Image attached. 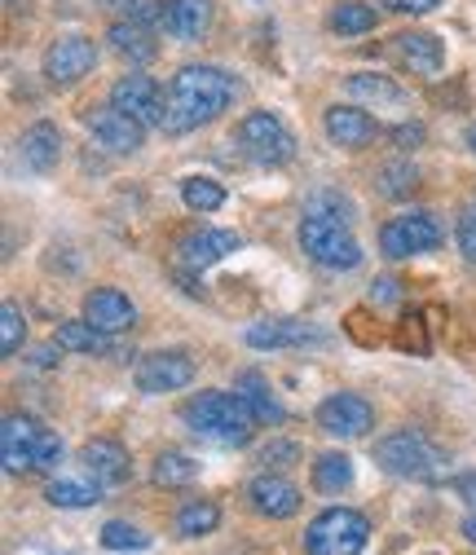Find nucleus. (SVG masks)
Returning <instances> with one entry per match:
<instances>
[{
	"instance_id": "1",
	"label": "nucleus",
	"mask_w": 476,
	"mask_h": 555,
	"mask_svg": "<svg viewBox=\"0 0 476 555\" xmlns=\"http://www.w3.org/2000/svg\"><path fill=\"white\" fill-rule=\"evenodd\" d=\"M239 93V80L221 66H181L172 76L168 93H164V132L168 137H185L203 124H213Z\"/></svg>"
},
{
	"instance_id": "2",
	"label": "nucleus",
	"mask_w": 476,
	"mask_h": 555,
	"mask_svg": "<svg viewBox=\"0 0 476 555\" xmlns=\"http://www.w3.org/2000/svg\"><path fill=\"white\" fill-rule=\"evenodd\" d=\"M300 247L322 269H335V273L358 269L362 264V243L349 230V203L339 194H331V190L313 194L309 207H305V221H300Z\"/></svg>"
},
{
	"instance_id": "3",
	"label": "nucleus",
	"mask_w": 476,
	"mask_h": 555,
	"mask_svg": "<svg viewBox=\"0 0 476 555\" xmlns=\"http://www.w3.org/2000/svg\"><path fill=\"white\" fill-rule=\"evenodd\" d=\"M181 424L217 446H247L256 433V414L247 410V401L239 392H194L181 405Z\"/></svg>"
},
{
	"instance_id": "4",
	"label": "nucleus",
	"mask_w": 476,
	"mask_h": 555,
	"mask_svg": "<svg viewBox=\"0 0 476 555\" xmlns=\"http://www.w3.org/2000/svg\"><path fill=\"white\" fill-rule=\"evenodd\" d=\"M375 463L397 476V480H420V485H441L450 476V459L441 446H433L420 428H397L375 441Z\"/></svg>"
},
{
	"instance_id": "5",
	"label": "nucleus",
	"mask_w": 476,
	"mask_h": 555,
	"mask_svg": "<svg viewBox=\"0 0 476 555\" xmlns=\"http://www.w3.org/2000/svg\"><path fill=\"white\" fill-rule=\"evenodd\" d=\"M0 463L14 476L49 472L62 463V437L36 424L31 414H5V424H0Z\"/></svg>"
},
{
	"instance_id": "6",
	"label": "nucleus",
	"mask_w": 476,
	"mask_h": 555,
	"mask_svg": "<svg viewBox=\"0 0 476 555\" xmlns=\"http://www.w3.org/2000/svg\"><path fill=\"white\" fill-rule=\"evenodd\" d=\"M234 137H239L243 155H247L252 164H260V168H283V164H292V155H296V137H292V128H287L274 111H252V115H243Z\"/></svg>"
},
{
	"instance_id": "7",
	"label": "nucleus",
	"mask_w": 476,
	"mask_h": 555,
	"mask_svg": "<svg viewBox=\"0 0 476 555\" xmlns=\"http://www.w3.org/2000/svg\"><path fill=\"white\" fill-rule=\"evenodd\" d=\"M371 538V520L353 507L322 512L305 533V555H358Z\"/></svg>"
},
{
	"instance_id": "8",
	"label": "nucleus",
	"mask_w": 476,
	"mask_h": 555,
	"mask_svg": "<svg viewBox=\"0 0 476 555\" xmlns=\"http://www.w3.org/2000/svg\"><path fill=\"white\" fill-rule=\"evenodd\" d=\"M441 238H446V230H441V221L433 212H401L379 230V251L388 260H406V256L437 251Z\"/></svg>"
},
{
	"instance_id": "9",
	"label": "nucleus",
	"mask_w": 476,
	"mask_h": 555,
	"mask_svg": "<svg viewBox=\"0 0 476 555\" xmlns=\"http://www.w3.org/2000/svg\"><path fill=\"white\" fill-rule=\"evenodd\" d=\"M98 66V44L89 36H57L44 53V76L53 89H72L80 85Z\"/></svg>"
},
{
	"instance_id": "10",
	"label": "nucleus",
	"mask_w": 476,
	"mask_h": 555,
	"mask_svg": "<svg viewBox=\"0 0 476 555\" xmlns=\"http://www.w3.org/2000/svg\"><path fill=\"white\" fill-rule=\"evenodd\" d=\"M318 428L326 437H339V441H353V437H366L375 428V410L366 397L358 392H331L322 405H318Z\"/></svg>"
},
{
	"instance_id": "11",
	"label": "nucleus",
	"mask_w": 476,
	"mask_h": 555,
	"mask_svg": "<svg viewBox=\"0 0 476 555\" xmlns=\"http://www.w3.org/2000/svg\"><path fill=\"white\" fill-rule=\"evenodd\" d=\"M85 124L98 137V146L111 151V155H132V151H142V142H146V124H138L119 106H93Z\"/></svg>"
},
{
	"instance_id": "12",
	"label": "nucleus",
	"mask_w": 476,
	"mask_h": 555,
	"mask_svg": "<svg viewBox=\"0 0 476 555\" xmlns=\"http://www.w3.org/2000/svg\"><path fill=\"white\" fill-rule=\"evenodd\" d=\"M247 507L265 520H292L300 507H305V494L296 490V485L287 476H274L265 472L256 480H247Z\"/></svg>"
},
{
	"instance_id": "13",
	"label": "nucleus",
	"mask_w": 476,
	"mask_h": 555,
	"mask_svg": "<svg viewBox=\"0 0 476 555\" xmlns=\"http://www.w3.org/2000/svg\"><path fill=\"white\" fill-rule=\"evenodd\" d=\"M111 106L128 111L132 119L146 124V128H164V89H159L151 76H142V72L124 76V80L111 89Z\"/></svg>"
},
{
	"instance_id": "14",
	"label": "nucleus",
	"mask_w": 476,
	"mask_h": 555,
	"mask_svg": "<svg viewBox=\"0 0 476 555\" xmlns=\"http://www.w3.org/2000/svg\"><path fill=\"white\" fill-rule=\"evenodd\" d=\"M322 128H326V137L339 151H366L379 137V124L366 111H358V106H326Z\"/></svg>"
},
{
	"instance_id": "15",
	"label": "nucleus",
	"mask_w": 476,
	"mask_h": 555,
	"mask_svg": "<svg viewBox=\"0 0 476 555\" xmlns=\"http://www.w3.org/2000/svg\"><path fill=\"white\" fill-rule=\"evenodd\" d=\"M194 379V362L185 358V353H151V358H142V366H138V388L142 392H151V397H159V392H181L185 384Z\"/></svg>"
},
{
	"instance_id": "16",
	"label": "nucleus",
	"mask_w": 476,
	"mask_h": 555,
	"mask_svg": "<svg viewBox=\"0 0 476 555\" xmlns=\"http://www.w3.org/2000/svg\"><path fill=\"white\" fill-rule=\"evenodd\" d=\"M239 247H243V238L234 230H208V225H203V230H190L177 243V256H181L185 269H208V264H221Z\"/></svg>"
},
{
	"instance_id": "17",
	"label": "nucleus",
	"mask_w": 476,
	"mask_h": 555,
	"mask_svg": "<svg viewBox=\"0 0 476 555\" xmlns=\"http://www.w3.org/2000/svg\"><path fill=\"white\" fill-rule=\"evenodd\" d=\"M393 57L397 66H406L415 76H441V66H446V49L433 31H401L393 40Z\"/></svg>"
},
{
	"instance_id": "18",
	"label": "nucleus",
	"mask_w": 476,
	"mask_h": 555,
	"mask_svg": "<svg viewBox=\"0 0 476 555\" xmlns=\"http://www.w3.org/2000/svg\"><path fill=\"white\" fill-rule=\"evenodd\" d=\"M85 318H89L98 331L119 335V331H128L132 322H138V309H132V300H128L124 292H115V287H98V292L85 296Z\"/></svg>"
},
{
	"instance_id": "19",
	"label": "nucleus",
	"mask_w": 476,
	"mask_h": 555,
	"mask_svg": "<svg viewBox=\"0 0 476 555\" xmlns=\"http://www.w3.org/2000/svg\"><path fill=\"white\" fill-rule=\"evenodd\" d=\"M80 463H85V472H89L98 485H124V480L132 476L128 450H124L119 441H111V437L89 441V446L80 450Z\"/></svg>"
},
{
	"instance_id": "20",
	"label": "nucleus",
	"mask_w": 476,
	"mask_h": 555,
	"mask_svg": "<svg viewBox=\"0 0 476 555\" xmlns=\"http://www.w3.org/2000/svg\"><path fill=\"white\" fill-rule=\"evenodd\" d=\"M309 339H318V331L309 322H296V318L247 326V344H252V349H300V344H309Z\"/></svg>"
},
{
	"instance_id": "21",
	"label": "nucleus",
	"mask_w": 476,
	"mask_h": 555,
	"mask_svg": "<svg viewBox=\"0 0 476 555\" xmlns=\"http://www.w3.org/2000/svg\"><path fill=\"white\" fill-rule=\"evenodd\" d=\"M213 23V0H168V14H164V27L172 40H185L194 44Z\"/></svg>"
},
{
	"instance_id": "22",
	"label": "nucleus",
	"mask_w": 476,
	"mask_h": 555,
	"mask_svg": "<svg viewBox=\"0 0 476 555\" xmlns=\"http://www.w3.org/2000/svg\"><path fill=\"white\" fill-rule=\"evenodd\" d=\"M106 40H111V49H115L124 62H132V66H146V62H155V53H159L151 27L128 23V18H119V23L106 31Z\"/></svg>"
},
{
	"instance_id": "23",
	"label": "nucleus",
	"mask_w": 476,
	"mask_h": 555,
	"mask_svg": "<svg viewBox=\"0 0 476 555\" xmlns=\"http://www.w3.org/2000/svg\"><path fill=\"white\" fill-rule=\"evenodd\" d=\"M234 392L247 401V410L256 414V424H283V405L274 401V388H269V379L260 371H239Z\"/></svg>"
},
{
	"instance_id": "24",
	"label": "nucleus",
	"mask_w": 476,
	"mask_h": 555,
	"mask_svg": "<svg viewBox=\"0 0 476 555\" xmlns=\"http://www.w3.org/2000/svg\"><path fill=\"white\" fill-rule=\"evenodd\" d=\"M57 159H62V132L53 124H31L23 132V164L31 172H53Z\"/></svg>"
},
{
	"instance_id": "25",
	"label": "nucleus",
	"mask_w": 476,
	"mask_h": 555,
	"mask_svg": "<svg viewBox=\"0 0 476 555\" xmlns=\"http://www.w3.org/2000/svg\"><path fill=\"white\" fill-rule=\"evenodd\" d=\"M53 344H57L62 353H111V335L98 331L89 318H80V322H57Z\"/></svg>"
},
{
	"instance_id": "26",
	"label": "nucleus",
	"mask_w": 476,
	"mask_h": 555,
	"mask_svg": "<svg viewBox=\"0 0 476 555\" xmlns=\"http://www.w3.org/2000/svg\"><path fill=\"white\" fill-rule=\"evenodd\" d=\"M349 93L375 111H393V106H406V93L388 80V76H371V72H358L349 76Z\"/></svg>"
},
{
	"instance_id": "27",
	"label": "nucleus",
	"mask_w": 476,
	"mask_h": 555,
	"mask_svg": "<svg viewBox=\"0 0 476 555\" xmlns=\"http://www.w3.org/2000/svg\"><path fill=\"white\" fill-rule=\"evenodd\" d=\"M326 27L335 36H366L379 27V14H375V5H362V0H339L326 18Z\"/></svg>"
},
{
	"instance_id": "28",
	"label": "nucleus",
	"mask_w": 476,
	"mask_h": 555,
	"mask_svg": "<svg viewBox=\"0 0 476 555\" xmlns=\"http://www.w3.org/2000/svg\"><path fill=\"white\" fill-rule=\"evenodd\" d=\"M313 485H318L322 494H345L349 485H353V459L339 454V450L318 454V463H313Z\"/></svg>"
},
{
	"instance_id": "29",
	"label": "nucleus",
	"mask_w": 476,
	"mask_h": 555,
	"mask_svg": "<svg viewBox=\"0 0 476 555\" xmlns=\"http://www.w3.org/2000/svg\"><path fill=\"white\" fill-rule=\"evenodd\" d=\"M172 525H177L181 538H208L221 525V507L213 499H190V503H181V512H177Z\"/></svg>"
},
{
	"instance_id": "30",
	"label": "nucleus",
	"mask_w": 476,
	"mask_h": 555,
	"mask_svg": "<svg viewBox=\"0 0 476 555\" xmlns=\"http://www.w3.org/2000/svg\"><path fill=\"white\" fill-rule=\"evenodd\" d=\"M98 490H102V485H89V480H72V476H57V480H49L44 499H49L53 507L80 512V507H93V503H98Z\"/></svg>"
},
{
	"instance_id": "31",
	"label": "nucleus",
	"mask_w": 476,
	"mask_h": 555,
	"mask_svg": "<svg viewBox=\"0 0 476 555\" xmlns=\"http://www.w3.org/2000/svg\"><path fill=\"white\" fill-rule=\"evenodd\" d=\"M151 476H155L159 490H181V485H190L198 476V463L190 454H181V450H168V454L155 459V472Z\"/></svg>"
},
{
	"instance_id": "32",
	"label": "nucleus",
	"mask_w": 476,
	"mask_h": 555,
	"mask_svg": "<svg viewBox=\"0 0 476 555\" xmlns=\"http://www.w3.org/2000/svg\"><path fill=\"white\" fill-rule=\"evenodd\" d=\"M181 198H185L190 212H217V207L226 203V190L217 181H208V177H185L181 181Z\"/></svg>"
},
{
	"instance_id": "33",
	"label": "nucleus",
	"mask_w": 476,
	"mask_h": 555,
	"mask_svg": "<svg viewBox=\"0 0 476 555\" xmlns=\"http://www.w3.org/2000/svg\"><path fill=\"white\" fill-rule=\"evenodd\" d=\"M375 185H379L384 198H406L420 185V172H415V164H388V168H379Z\"/></svg>"
},
{
	"instance_id": "34",
	"label": "nucleus",
	"mask_w": 476,
	"mask_h": 555,
	"mask_svg": "<svg viewBox=\"0 0 476 555\" xmlns=\"http://www.w3.org/2000/svg\"><path fill=\"white\" fill-rule=\"evenodd\" d=\"M27 344V318L14 300H5V309H0V349H5L10 358Z\"/></svg>"
},
{
	"instance_id": "35",
	"label": "nucleus",
	"mask_w": 476,
	"mask_h": 555,
	"mask_svg": "<svg viewBox=\"0 0 476 555\" xmlns=\"http://www.w3.org/2000/svg\"><path fill=\"white\" fill-rule=\"evenodd\" d=\"M102 546H111V551H146L151 538H146L138 525H128V520H111V525L102 529Z\"/></svg>"
},
{
	"instance_id": "36",
	"label": "nucleus",
	"mask_w": 476,
	"mask_h": 555,
	"mask_svg": "<svg viewBox=\"0 0 476 555\" xmlns=\"http://www.w3.org/2000/svg\"><path fill=\"white\" fill-rule=\"evenodd\" d=\"M111 5H115L128 23H142V27L164 23V14H168V0H111Z\"/></svg>"
},
{
	"instance_id": "37",
	"label": "nucleus",
	"mask_w": 476,
	"mask_h": 555,
	"mask_svg": "<svg viewBox=\"0 0 476 555\" xmlns=\"http://www.w3.org/2000/svg\"><path fill=\"white\" fill-rule=\"evenodd\" d=\"M454 234H459V251H463V260L476 264V207H467V212L459 217Z\"/></svg>"
},
{
	"instance_id": "38",
	"label": "nucleus",
	"mask_w": 476,
	"mask_h": 555,
	"mask_svg": "<svg viewBox=\"0 0 476 555\" xmlns=\"http://www.w3.org/2000/svg\"><path fill=\"white\" fill-rule=\"evenodd\" d=\"M296 459H300L296 441H274V446H265V454H260V463H269V467H292Z\"/></svg>"
},
{
	"instance_id": "39",
	"label": "nucleus",
	"mask_w": 476,
	"mask_h": 555,
	"mask_svg": "<svg viewBox=\"0 0 476 555\" xmlns=\"http://www.w3.org/2000/svg\"><path fill=\"white\" fill-rule=\"evenodd\" d=\"M379 5H388V10H397V14H433L441 0H379Z\"/></svg>"
},
{
	"instance_id": "40",
	"label": "nucleus",
	"mask_w": 476,
	"mask_h": 555,
	"mask_svg": "<svg viewBox=\"0 0 476 555\" xmlns=\"http://www.w3.org/2000/svg\"><path fill=\"white\" fill-rule=\"evenodd\" d=\"M401 292H397V283H393V278H375V283H371V305H393Z\"/></svg>"
},
{
	"instance_id": "41",
	"label": "nucleus",
	"mask_w": 476,
	"mask_h": 555,
	"mask_svg": "<svg viewBox=\"0 0 476 555\" xmlns=\"http://www.w3.org/2000/svg\"><path fill=\"white\" fill-rule=\"evenodd\" d=\"M454 490H459V499L467 503V512H476V472H463V476L454 480Z\"/></svg>"
},
{
	"instance_id": "42",
	"label": "nucleus",
	"mask_w": 476,
	"mask_h": 555,
	"mask_svg": "<svg viewBox=\"0 0 476 555\" xmlns=\"http://www.w3.org/2000/svg\"><path fill=\"white\" fill-rule=\"evenodd\" d=\"M27 362H31V366H40V371H49V366L57 362V344H44V349H31V353H27Z\"/></svg>"
},
{
	"instance_id": "43",
	"label": "nucleus",
	"mask_w": 476,
	"mask_h": 555,
	"mask_svg": "<svg viewBox=\"0 0 476 555\" xmlns=\"http://www.w3.org/2000/svg\"><path fill=\"white\" fill-rule=\"evenodd\" d=\"M463 538L476 546V512H467V516H463Z\"/></svg>"
},
{
	"instance_id": "44",
	"label": "nucleus",
	"mask_w": 476,
	"mask_h": 555,
	"mask_svg": "<svg viewBox=\"0 0 476 555\" xmlns=\"http://www.w3.org/2000/svg\"><path fill=\"white\" fill-rule=\"evenodd\" d=\"M467 146H472V155H476V124L467 128Z\"/></svg>"
}]
</instances>
